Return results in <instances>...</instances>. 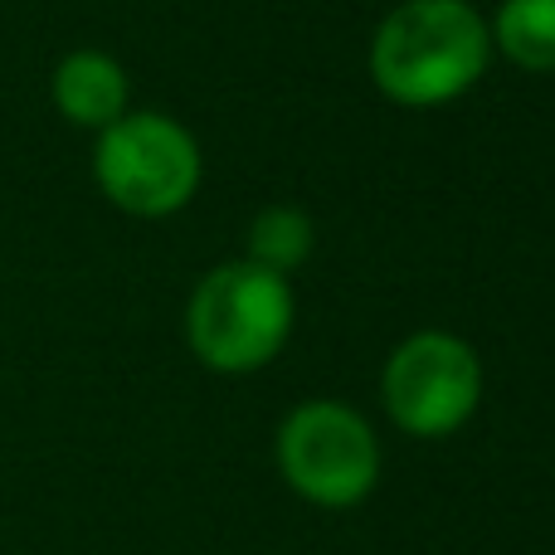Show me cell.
I'll return each mask as SVG.
<instances>
[{"instance_id": "ba28073f", "label": "cell", "mask_w": 555, "mask_h": 555, "mask_svg": "<svg viewBox=\"0 0 555 555\" xmlns=\"http://www.w3.org/2000/svg\"><path fill=\"white\" fill-rule=\"evenodd\" d=\"M312 244H317V230L302 210H293V205H269V210L254 215L249 240H244V249H249L244 259L287 278L312 254Z\"/></svg>"}, {"instance_id": "8992f818", "label": "cell", "mask_w": 555, "mask_h": 555, "mask_svg": "<svg viewBox=\"0 0 555 555\" xmlns=\"http://www.w3.org/2000/svg\"><path fill=\"white\" fill-rule=\"evenodd\" d=\"M54 107L68 117L74 127H88V132H103L113 127L122 113H132V88H127V68L117 64L103 49H74V54L59 59L54 68Z\"/></svg>"}, {"instance_id": "6da1fadb", "label": "cell", "mask_w": 555, "mask_h": 555, "mask_svg": "<svg viewBox=\"0 0 555 555\" xmlns=\"http://www.w3.org/2000/svg\"><path fill=\"white\" fill-rule=\"evenodd\" d=\"M492 59V29L468 0H404L380 20L371 78L400 107H443L463 98Z\"/></svg>"}, {"instance_id": "7a4b0ae2", "label": "cell", "mask_w": 555, "mask_h": 555, "mask_svg": "<svg viewBox=\"0 0 555 555\" xmlns=\"http://www.w3.org/2000/svg\"><path fill=\"white\" fill-rule=\"evenodd\" d=\"M293 312V287L283 273L234 259L201 278L191 312H185V336L210 371L249 375L287 346Z\"/></svg>"}, {"instance_id": "5b68a950", "label": "cell", "mask_w": 555, "mask_h": 555, "mask_svg": "<svg viewBox=\"0 0 555 555\" xmlns=\"http://www.w3.org/2000/svg\"><path fill=\"white\" fill-rule=\"evenodd\" d=\"M390 420L414 439H449L482 400V361L463 336L414 332L390 351L380 375Z\"/></svg>"}, {"instance_id": "3957f363", "label": "cell", "mask_w": 555, "mask_h": 555, "mask_svg": "<svg viewBox=\"0 0 555 555\" xmlns=\"http://www.w3.org/2000/svg\"><path fill=\"white\" fill-rule=\"evenodd\" d=\"M93 176L117 210L162 220L201 191V146L166 113H122L98 132Z\"/></svg>"}, {"instance_id": "277c9868", "label": "cell", "mask_w": 555, "mask_h": 555, "mask_svg": "<svg viewBox=\"0 0 555 555\" xmlns=\"http://www.w3.org/2000/svg\"><path fill=\"white\" fill-rule=\"evenodd\" d=\"M278 473L312 507H356L380 478V439L341 400H307L278 429Z\"/></svg>"}, {"instance_id": "52a82bcc", "label": "cell", "mask_w": 555, "mask_h": 555, "mask_svg": "<svg viewBox=\"0 0 555 555\" xmlns=\"http://www.w3.org/2000/svg\"><path fill=\"white\" fill-rule=\"evenodd\" d=\"M492 49L527 74H555V0H502L492 15Z\"/></svg>"}]
</instances>
